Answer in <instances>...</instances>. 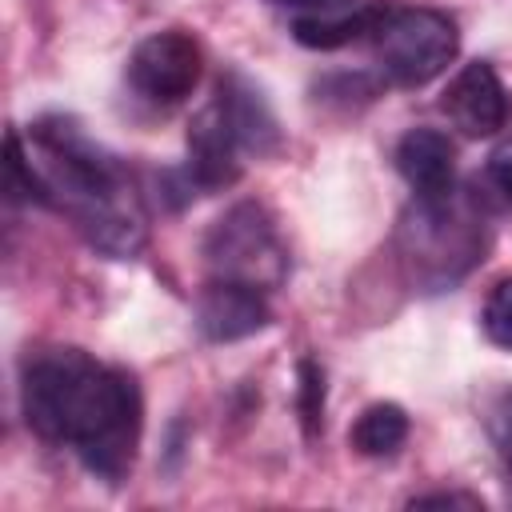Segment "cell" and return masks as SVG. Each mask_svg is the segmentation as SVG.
Returning <instances> with one entry per match:
<instances>
[{"mask_svg":"<svg viewBox=\"0 0 512 512\" xmlns=\"http://www.w3.org/2000/svg\"><path fill=\"white\" fill-rule=\"evenodd\" d=\"M20 412L28 428L72 448V456L104 484H124L144 432L140 380L88 356L84 348H36L20 364Z\"/></svg>","mask_w":512,"mask_h":512,"instance_id":"6da1fadb","label":"cell"},{"mask_svg":"<svg viewBox=\"0 0 512 512\" xmlns=\"http://www.w3.org/2000/svg\"><path fill=\"white\" fill-rule=\"evenodd\" d=\"M28 152L48 184V208H60L100 256L132 260L148 244V212L124 160L72 116H40Z\"/></svg>","mask_w":512,"mask_h":512,"instance_id":"7a4b0ae2","label":"cell"},{"mask_svg":"<svg viewBox=\"0 0 512 512\" xmlns=\"http://www.w3.org/2000/svg\"><path fill=\"white\" fill-rule=\"evenodd\" d=\"M372 56L388 84L396 88H424L436 80L460 52V32L448 12L436 8H408V4H380V16L368 32Z\"/></svg>","mask_w":512,"mask_h":512,"instance_id":"3957f363","label":"cell"},{"mask_svg":"<svg viewBox=\"0 0 512 512\" xmlns=\"http://www.w3.org/2000/svg\"><path fill=\"white\" fill-rule=\"evenodd\" d=\"M204 264L208 280H236L260 292H276L288 280V244L264 204L240 200L212 220L204 236Z\"/></svg>","mask_w":512,"mask_h":512,"instance_id":"277c9868","label":"cell"},{"mask_svg":"<svg viewBox=\"0 0 512 512\" xmlns=\"http://www.w3.org/2000/svg\"><path fill=\"white\" fill-rule=\"evenodd\" d=\"M124 76H128V88L144 104L176 108L196 92V84L204 76V48L184 28L152 32L132 48Z\"/></svg>","mask_w":512,"mask_h":512,"instance_id":"5b68a950","label":"cell"},{"mask_svg":"<svg viewBox=\"0 0 512 512\" xmlns=\"http://www.w3.org/2000/svg\"><path fill=\"white\" fill-rule=\"evenodd\" d=\"M404 232L412 236L408 252L420 256V276H428L432 284H452L460 272H468L480 252H484V236L476 228V220L456 216L452 196L444 200H416V216L412 224H404Z\"/></svg>","mask_w":512,"mask_h":512,"instance_id":"8992f818","label":"cell"},{"mask_svg":"<svg viewBox=\"0 0 512 512\" xmlns=\"http://www.w3.org/2000/svg\"><path fill=\"white\" fill-rule=\"evenodd\" d=\"M240 140L224 116V108L216 104V96L192 116L188 124V160H184V192H220L228 184L240 180Z\"/></svg>","mask_w":512,"mask_h":512,"instance_id":"52a82bcc","label":"cell"},{"mask_svg":"<svg viewBox=\"0 0 512 512\" xmlns=\"http://www.w3.org/2000/svg\"><path fill=\"white\" fill-rule=\"evenodd\" d=\"M440 108L452 120V128L480 140L508 124V88L488 60H472L448 80Z\"/></svg>","mask_w":512,"mask_h":512,"instance_id":"ba28073f","label":"cell"},{"mask_svg":"<svg viewBox=\"0 0 512 512\" xmlns=\"http://www.w3.org/2000/svg\"><path fill=\"white\" fill-rule=\"evenodd\" d=\"M272 324L268 292L236 284V280H208L196 296V328L212 344H232L256 336Z\"/></svg>","mask_w":512,"mask_h":512,"instance_id":"9c48e42d","label":"cell"},{"mask_svg":"<svg viewBox=\"0 0 512 512\" xmlns=\"http://www.w3.org/2000/svg\"><path fill=\"white\" fill-rule=\"evenodd\" d=\"M396 172L416 200H444L456 180V144L440 128H408L396 144Z\"/></svg>","mask_w":512,"mask_h":512,"instance_id":"30bf717a","label":"cell"},{"mask_svg":"<svg viewBox=\"0 0 512 512\" xmlns=\"http://www.w3.org/2000/svg\"><path fill=\"white\" fill-rule=\"evenodd\" d=\"M216 104L224 108L240 148L248 156H272L280 148V120L272 112V104L264 100V92L244 76V72H228L220 76V88H216Z\"/></svg>","mask_w":512,"mask_h":512,"instance_id":"8fae6325","label":"cell"},{"mask_svg":"<svg viewBox=\"0 0 512 512\" xmlns=\"http://www.w3.org/2000/svg\"><path fill=\"white\" fill-rule=\"evenodd\" d=\"M404 440H408V412H404L400 404H392V400L368 404V408L356 416L352 432H348V444H352L360 456H372V460L392 456Z\"/></svg>","mask_w":512,"mask_h":512,"instance_id":"7c38bea8","label":"cell"},{"mask_svg":"<svg viewBox=\"0 0 512 512\" xmlns=\"http://www.w3.org/2000/svg\"><path fill=\"white\" fill-rule=\"evenodd\" d=\"M380 16V4H368V8H352V12H328V16H300L292 24L296 40L304 48H344V44H356V40H368L372 24Z\"/></svg>","mask_w":512,"mask_h":512,"instance_id":"4fadbf2b","label":"cell"},{"mask_svg":"<svg viewBox=\"0 0 512 512\" xmlns=\"http://www.w3.org/2000/svg\"><path fill=\"white\" fill-rule=\"evenodd\" d=\"M8 200H24V204H44L48 208V184H44L40 168L32 164V152L24 148V136L16 128L8 132Z\"/></svg>","mask_w":512,"mask_h":512,"instance_id":"5bb4252c","label":"cell"},{"mask_svg":"<svg viewBox=\"0 0 512 512\" xmlns=\"http://www.w3.org/2000/svg\"><path fill=\"white\" fill-rule=\"evenodd\" d=\"M296 412L308 436L324 428V368L316 360H300L296 368Z\"/></svg>","mask_w":512,"mask_h":512,"instance_id":"9a60e30c","label":"cell"},{"mask_svg":"<svg viewBox=\"0 0 512 512\" xmlns=\"http://www.w3.org/2000/svg\"><path fill=\"white\" fill-rule=\"evenodd\" d=\"M480 328H484V336L496 348H508L512 352V276H500L488 288L484 308H480Z\"/></svg>","mask_w":512,"mask_h":512,"instance_id":"2e32d148","label":"cell"},{"mask_svg":"<svg viewBox=\"0 0 512 512\" xmlns=\"http://www.w3.org/2000/svg\"><path fill=\"white\" fill-rule=\"evenodd\" d=\"M492 440H496L504 464L512 468V388H508V392L496 400V408H492Z\"/></svg>","mask_w":512,"mask_h":512,"instance_id":"e0dca14e","label":"cell"},{"mask_svg":"<svg viewBox=\"0 0 512 512\" xmlns=\"http://www.w3.org/2000/svg\"><path fill=\"white\" fill-rule=\"evenodd\" d=\"M408 508H468V512H480L484 500L472 496V492H420L408 500Z\"/></svg>","mask_w":512,"mask_h":512,"instance_id":"ac0fdd59","label":"cell"},{"mask_svg":"<svg viewBox=\"0 0 512 512\" xmlns=\"http://www.w3.org/2000/svg\"><path fill=\"white\" fill-rule=\"evenodd\" d=\"M488 176H492V184L512 200V136H504V140L492 148V156H488Z\"/></svg>","mask_w":512,"mask_h":512,"instance_id":"d6986e66","label":"cell"},{"mask_svg":"<svg viewBox=\"0 0 512 512\" xmlns=\"http://www.w3.org/2000/svg\"><path fill=\"white\" fill-rule=\"evenodd\" d=\"M276 4H308V8H336L340 0H276Z\"/></svg>","mask_w":512,"mask_h":512,"instance_id":"ffe728a7","label":"cell"}]
</instances>
